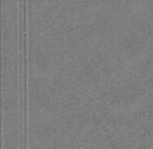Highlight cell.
Instances as JSON below:
<instances>
[{
	"label": "cell",
	"instance_id": "cell-1",
	"mask_svg": "<svg viewBox=\"0 0 153 149\" xmlns=\"http://www.w3.org/2000/svg\"><path fill=\"white\" fill-rule=\"evenodd\" d=\"M19 68L20 103H28L27 78V23L26 4L20 6L19 15Z\"/></svg>",
	"mask_w": 153,
	"mask_h": 149
}]
</instances>
